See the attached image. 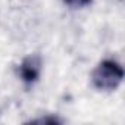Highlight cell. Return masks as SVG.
Returning a JSON list of instances; mask_svg holds the SVG:
<instances>
[{"label":"cell","mask_w":125,"mask_h":125,"mask_svg":"<svg viewBox=\"0 0 125 125\" xmlns=\"http://www.w3.org/2000/svg\"><path fill=\"white\" fill-rule=\"evenodd\" d=\"M60 2L71 9H85L93 5L94 0H60Z\"/></svg>","instance_id":"obj_4"},{"label":"cell","mask_w":125,"mask_h":125,"mask_svg":"<svg viewBox=\"0 0 125 125\" xmlns=\"http://www.w3.org/2000/svg\"><path fill=\"white\" fill-rule=\"evenodd\" d=\"M28 124H38V125H54V124H63V119L60 116L54 115V113H44L41 116H37V118H32L28 121Z\"/></svg>","instance_id":"obj_3"},{"label":"cell","mask_w":125,"mask_h":125,"mask_svg":"<svg viewBox=\"0 0 125 125\" xmlns=\"http://www.w3.org/2000/svg\"><path fill=\"white\" fill-rule=\"evenodd\" d=\"M125 78V71L122 63L115 57H104L99 60L90 74L91 85L102 93L116 91Z\"/></svg>","instance_id":"obj_1"},{"label":"cell","mask_w":125,"mask_h":125,"mask_svg":"<svg viewBox=\"0 0 125 125\" xmlns=\"http://www.w3.org/2000/svg\"><path fill=\"white\" fill-rule=\"evenodd\" d=\"M0 115H2V112H0Z\"/></svg>","instance_id":"obj_5"},{"label":"cell","mask_w":125,"mask_h":125,"mask_svg":"<svg viewBox=\"0 0 125 125\" xmlns=\"http://www.w3.org/2000/svg\"><path fill=\"white\" fill-rule=\"evenodd\" d=\"M44 71V60L40 53L25 54L16 66V77L21 84L27 88H32L40 83Z\"/></svg>","instance_id":"obj_2"}]
</instances>
